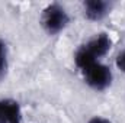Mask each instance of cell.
Wrapping results in <instances>:
<instances>
[{
  "label": "cell",
  "mask_w": 125,
  "mask_h": 123,
  "mask_svg": "<svg viewBox=\"0 0 125 123\" xmlns=\"http://www.w3.org/2000/svg\"><path fill=\"white\" fill-rule=\"evenodd\" d=\"M7 67H9V62H7V46L0 39V80H3L6 77Z\"/></svg>",
  "instance_id": "8992f818"
},
{
  "label": "cell",
  "mask_w": 125,
  "mask_h": 123,
  "mask_svg": "<svg viewBox=\"0 0 125 123\" xmlns=\"http://www.w3.org/2000/svg\"><path fill=\"white\" fill-rule=\"evenodd\" d=\"M89 123H112L111 120H108V119H105V117H99V116H96V117H92Z\"/></svg>",
  "instance_id": "ba28073f"
},
{
  "label": "cell",
  "mask_w": 125,
  "mask_h": 123,
  "mask_svg": "<svg viewBox=\"0 0 125 123\" xmlns=\"http://www.w3.org/2000/svg\"><path fill=\"white\" fill-rule=\"evenodd\" d=\"M0 123H22V110L16 100L0 98Z\"/></svg>",
  "instance_id": "5b68a950"
},
{
  "label": "cell",
  "mask_w": 125,
  "mask_h": 123,
  "mask_svg": "<svg viewBox=\"0 0 125 123\" xmlns=\"http://www.w3.org/2000/svg\"><path fill=\"white\" fill-rule=\"evenodd\" d=\"M84 83L96 91H103L112 84V70L100 61L93 62L82 70Z\"/></svg>",
  "instance_id": "3957f363"
},
{
  "label": "cell",
  "mask_w": 125,
  "mask_h": 123,
  "mask_svg": "<svg viewBox=\"0 0 125 123\" xmlns=\"http://www.w3.org/2000/svg\"><path fill=\"white\" fill-rule=\"evenodd\" d=\"M70 23V16L60 3L48 4L41 15V25L48 35H57L62 32Z\"/></svg>",
  "instance_id": "7a4b0ae2"
},
{
  "label": "cell",
  "mask_w": 125,
  "mask_h": 123,
  "mask_svg": "<svg viewBox=\"0 0 125 123\" xmlns=\"http://www.w3.org/2000/svg\"><path fill=\"white\" fill-rule=\"evenodd\" d=\"M112 3L105 1V0H87L83 3V12L84 16L89 20H102L111 13Z\"/></svg>",
  "instance_id": "277c9868"
},
{
  "label": "cell",
  "mask_w": 125,
  "mask_h": 123,
  "mask_svg": "<svg viewBox=\"0 0 125 123\" xmlns=\"http://www.w3.org/2000/svg\"><path fill=\"white\" fill-rule=\"evenodd\" d=\"M111 48H112V39L108 33L102 32L96 35L76 51L74 54L76 67L82 71L87 65L97 62L100 58H103L111 51Z\"/></svg>",
  "instance_id": "6da1fadb"
},
{
  "label": "cell",
  "mask_w": 125,
  "mask_h": 123,
  "mask_svg": "<svg viewBox=\"0 0 125 123\" xmlns=\"http://www.w3.org/2000/svg\"><path fill=\"white\" fill-rule=\"evenodd\" d=\"M115 62H116L118 70H121V71L125 74V49H124V51H121V52L116 55V60H115Z\"/></svg>",
  "instance_id": "52a82bcc"
}]
</instances>
